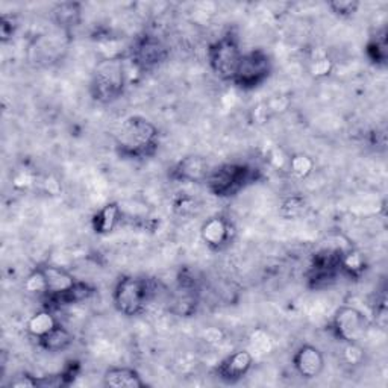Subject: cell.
Here are the masks:
<instances>
[{
    "label": "cell",
    "mask_w": 388,
    "mask_h": 388,
    "mask_svg": "<svg viewBox=\"0 0 388 388\" xmlns=\"http://www.w3.org/2000/svg\"><path fill=\"white\" fill-rule=\"evenodd\" d=\"M117 151L127 158H146L154 155L158 146V129L144 117L132 115L118 127L115 135Z\"/></svg>",
    "instance_id": "1"
},
{
    "label": "cell",
    "mask_w": 388,
    "mask_h": 388,
    "mask_svg": "<svg viewBox=\"0 0 388 388\" xmlns=\"http://www.w3.org/2000/svg\"><path fill=\"white\" fill-rule=\"evenodd\" d=\"M155 296L154 284L144 277L126 276L118 281L114 290V303L125 315L142 314Z\"/></svg>",
    "instance_id": "2"
},
{
    "label": "cell",
    "mask_w": 388,
    "mask_h": 388,
    "mask_svg": "<svg viewBox=\"0 0 388 388\" xmlns=\"http://www.w3.org/2000/svg\"><path fill=\"white\" fill-rule=\"evenodd\" d=\"M125 70L123 63L118 56L106 58L97 64L93 81L92 93L99 102H113L123 93Z\"/></svg>",
    "instance_id": "3"
},
{
    "label": "cell",
    "mask_w": 388,
    "mask_h": 388,
    "mask_svg": "<svg viewBox=\"0 0 388 388\" xmlns=\"http://www.w3.org/2000/svg\"><path fill=\"white\" fill-rule=\"evenodd\" d=\"M243 52L238 44L237 38L230 35H225L218 38L215 43H213L208 49V58H210V64L213 72L223 79V81H234V76L237 73L238 64L242 61Z\"/></svg>",
    "instance_id": "4"
},
{
    "label": "cell",
    "mask_w": 388,
    "mask_h": 388,
    "mask_svg": "<svg viewBox=\"0 0 388 388\" xmlns=\"http://www.w3.org/2000/svg\"><path fill=\"white\" fill-rule=\"evenodd\" d=\"M255 173L256 172L247 165L225 164L211 170L206 177V182L215 196L226 197L238 193L246 184L252 182Z\"/></svg>",
    "instance_id": "5"
},
{
    "label": "cell",
    "mask_w": 388,
    "mask_h": 388,
    "mask_svg": "<svg viewBox=\"0 0 388 388\" xmlns=\"http://www.w3.org/2000/svg\"><path fill=\"white\" fill-rule=\"evenodd\" d=\"M272 73V59L261 49L243 54L234 76V84L242 89H254L267 81Z\"/></svg>",
    "instance_id": "6"
},
{
    "label": "cell",
    "mask_w": 388,
    "mask_h": 388,
    "mask_svg": "<svg viewBox=\"0 0 388 388\" xmlns=\"http://www.w3.org/2000/svg\"><path fill=\"white\" fill-rule=\"evenodd\" d=\"M331 330L344 343H360L369 330V320L358 308L342 306L332 318Z\"/></svg>",
    "instance_id": "7"
},
{
    "label": "cell",
    "mask_w": 388,
    "mask_h": 388,
    "mask_svg": "<svg viewBox=\"0 0 388 388\" xmlns=\"http://www.w3.org/2000/svg\"><path fill=\"white\" fill-rule=\"evenodd\" d=\"M167 58V49L159 39L154 37H142L132 49V61L137 67L147 70L158 64H161Z\"/></svg>",
    "instance_id": "8"
},
{
    "label": "cell",
    "mask_w": 388,
    "mask_h": 388,
    "mask_svg": "<svg viewBox=\"0 0 388 388\" xmlns=\"http://www.w3.org/2000/svg\"><path fill=\"white\" fill-rule=\"evenodd\" d=\"M252 364L254 353L251 351H237L231 355H227L225 360L218 364L215 372L220 380L234 384L249 373V370L252 369Z\"/></svg>",
    "instance_id": "9"
},
{
    "label": "cell",
    "mask_w": 388,
    "mask_h": 388,
    "mask_svg": "<svg viewBox=\"0 0 388 388\" xmlns=\"http://www.w3.org/2000/svg\"><path fill=\"white\" fill-rule=\"evenodd\" d=\"M293 364L296 372L305 380H314L325 369V358L315 346L303 344L294 353Z\"/></svg>",
    "instance_id": "10"
},
{
    "label": "cell",
    "mask_w": 388,
    "mask_h": 388,
    "mask_svg": "<svg viewBox=\"0 0 388 388\" xmlns=\"http://www.w3.org/2000/svg\"><path fill=\"white\" fill-rule=\"evenodd\" d=\"M201 237L208 247L220 251L231 240V223L220 215L208 218L201 227Z\"/></svg>",
    "instance_id": "11"
},
{
    "label": "cell",
    "mask_w": 388,
    "mask_h": 388,
    "mask_svg": "<svg viewBox=\"0 0 388 388\" xmlns=\"http://www.w3.org/2000/svg\"><path fill=\"white\" fill-rule=\"evenodd\" d=\"M211 170H208V163L202 156L197 155H190L185 156L184 159L179 161L173 172L172 177L176 179V181H188V182H199L204 181V179L208 177Z\"/></svg>",
    "instance_id": "12"
},
{
    "label": "cell",
    "mask_w": 388,
    "mask_h": 388,
    "mask_svg": "<svg viewBox=\"0 0 388 388\" xmlns=\"http://www.w3.org/2000/svg\"><path fill=\"white\" fill-rule=\"evenodd\" d=\"M42 270L47 282V296H61L70 292L76 284L73 275L64 270L63 267L47 264L42 267Z\"/></svg>",
    "instance_id": "13"
},
{
    "label": "cell",
    "mask_w": 388,
    "mask_h": 388,
    "mask_svg": "<svg viewBox=\"0 0 388 388\" xmlns=\"http://www.w3.org/2000/svg\"><path fill=\"white\" fill-rule=\"evenodd\" d=\"M104 385L113 388H143L142 376L127 367H113L104 376Z\"/></svg>",
    "instance_id": "14"
},
{
    "label": "cell",
    "mask_w": 388,
    "mask_h": 388,
    "mask_svg": "<svg viewBox=\"0 0 388 388\" xmlns=\"http://www.w3.org/2000/svg\"><path fill=\"white\" fill-rule=\"evenodd\" d=\"M122 217L120 206L117 204H108L99 210L93 217V230L97 234H109L117 226Z\"/></svg>",
    "instance_id": "15"
},
{
    "label": "cell",
    "mask_w": 388,
    "mask_h": 388,
    "mask_svg": "<svg viewBox=\"0 0 388 388\" xmlns=\"http://www.w3.org/2000/svg\"><path fill=\"white\" fill-rule=\"evenodd\" d=\"M58 325L59 323L56 322L55 315L51 311L42 310V311L35 313L31 318H29L27 332L39 340V338H43L44 335H47L49 332L54 331Z\"/></svg>",
    "instance_id": "16"
},
{
    "label": "cell",
    "mask_w": 388,
    "mask_h": 388,
    "mask_svg": "<svg viewBox=\"0 0 388 388\" xmlns=\"http://www.w3.org/2000/svg\"><path fill=\"white\" fill-rule=\"evenodd\" d=\"M72 342H73L72 334L61 325H58L54 331H51L43 338H39V344H42L43 349L49 352H61L67 349V347L72 344Z\"/></svg>",
    "instance_id": "17"
},
{
    "label": "cell",
    "mask_w": 388,
    "mask_h": 388,
    "mask_svg": "<svg viewBox=\"0 0 388 388\" xmlns=\"http://www.w3.org/2000/svg\"><path fill=\"white\" fill-rule=\"evenodd\" d=\"M54 15L61 27H72L81 22V5L76 2H64L55 6Z\"/></svg>",
    "instance_id": "18"
},
{
    "label": "cell",
    "mask_w": 388,
    "mask_h": 388,
    "mask_svg": "<svg viewBox=\"0 0 388 388\" xmlns=\"http://www.w3.org/2000/svg\"><path fill=\"white\" fill-rule=\"evenodd\" d=\"M288 168H290V172L296 177L305 179L313 173L314 161L305 154H296V155L290 156V159H288Z\"/></svg>",
    "instance_id": "19"
},
{
    "label": "cell",
    "mask_w": 388,
    "mask_h": 388,
    "mask_svg": "<svg viewBox=\"0 0 388 388\" xmlns=\"http://www.w3.org/2000/svg\"><path fill=\"white\" fill-rule=\"evenodd\" d=\"M272 340L264 330H256L251 335V351L256 355H267L272 351Z\"/></svg>",
    "instance_id": "20"
},
{
    "label": "cell",
    "mask_w": 388,
    "mask_h": 388,
    "mask_svg": "<svg viewBox=\"0 0 388 388\" xmlns=\"http://www.w3.org/2000/svg\"><path fill=\"white\" fill-rule=\"evenodd\" d=\"M340 268H343L344 272L352 275H360L364 268V261L361 255L358 252H347L342 255V261H340Z\"/></svg>",
    "instance_id": "21"
},
{
    "label": "cell",
    "mask_w": 388,
    "mask_h": 388,
    "mask_svg": "<svg viewBox=\"0 0 388 388\" xmlns=\"http://www.w3.org/2000/svg\"><path fill=\"white\" fill-rule=\"evenodd\" d=\"M25 288L29 293H37V294H47V282L42 267L37 268L31 275L27 276L25 281Z\"/></svg>",
    "instance_id": "22"
},
{
    "label": "cell",
    "mask_w": 388,
    "mask_h": 388,
    "mask_svg": "<svg viewBox=\"0 0 388 388\" xmlns=\"http://www.w3.org/2000/svg\"><path fill=\"white\" fill-rule=\"evenodd\" d=\"M327 6H330L332 9V13L337 15L351 17L358 11L360 4L355 2V0H335V2L327 4Z\"/></svg>",
    "instance_id": "23"
},
{
    "label": "cell",
    "mask_w": 388,
    "mask_h": 388,
    "mask_svg": "<svg viewBox=\"0 0 388 388\" xmlns=\"http://www.w3.org/2000/svg\"><path fill=\"white\" fill-rule=\"evenodd\" d=\"M364 360V351L358 343H346L344 361L351 365L361 364Z\"/></svg>",
    "instance_id": "24"
},
{
    "label": "cell",
    "mask_w": 388,
    "mask_h": 388,
    "mask_svg": "<svg viewBox=\"0 0 388 388\" xmlns=\"http://www.w3.org/2000/svg\"><path fill=\"white\" fill-rule=\"evenodd\" d=\"M332 70V61L327 56L317 58L315 61L311 64V75L315 77H323L327 76Z\"/></svg>",
    "instance_id": "25"
},
{
    "label": "cell",
    "mask_w": 388,
    "mask_h": 388,
    "mask_svg": "<svg viewBox=\"0 0 388 388\" xmlns=\"http://www.w3.org/2000/svg\"><path fill=\"white\" fill-rule=\"evenodd\" d=\"M284 213L288 215V217H297L301 215L305 210V201L302 197H292L288 199V201L284 204L282 206Z\"/></svg>",
    "instance_id": "26"
},
{
    "label": "cell",
    "mask_w": 388,
    "mask_h": 388,
    "mask_svg": "<svg viewBox=\"0 0 388 388\" xmlns=\"http://www.w3.org/2000/svg\"><path fill=\"white\" fill-rule=\"evenodd\" d=\"M15 27H17L15 18L13 15L4 14L2 15V25H0V35H2L4 42H8V39L14 35Z\"/></svg>",
    "instance_id": "27"
},
{
    "label": "cell",
    "mask_w": 388,
    "mask_h": 388,
    "mask_svg": "<svg viewBox=\"0 0 388 388\" xmlns=\"http://www.w3.org/2000/svg\"><path fill=\"white\" fill-rule=\"evenodd\" d=\"M34 182H35V177L27 172H20L13 179V184L15 188H27L34 185Z\"/></svg>",
    "instance_id": "28"
},
{
    "label": "cell",
    "mask_w": 388,
    "mask_h": 388,
    "mask_svg": "<svg viewBox=\"0 0 388 388\" xmlns=\"http://www.w3.org/2000/svg\"><path fill=\"white\" fill-rule=\"evenodd\" d=\"M11 387H18V388L38 387V377L29 376V375H20L11 382Z\"/></svg>",
    "instance_id": "29"
},
{
    "label": "cell",
    "mask_w": 388,
    "mask_h": 388,
    "mask_svg": "<svg viewBox=\"0 0 388 388\" xmlns=\"http://www.w3.org/2000/svg\"><path fill=\"white\" fill-rule=\"evenodd\" d=\"M288 156L281 151V149H275V151L270 154V163L277 167V168H284L285 165L288 167Z\"/></svg>",
    "instance_id": "30"
},
{
    "label": "cell",
    "mask_w": 388,
    "mask_h": 388,
    "mask_svg": "<svg viewBox=\"0 0 388 388\" xmlns=\"http://www.w3.org/2000/svg\"><path fill=\"white\" fill-rule=\"evenodd\" d=\"M193 206H196V202L192 201V199H182V201H179V204H176V208H179L182 214H185L187 211H192Z\"/></svg>",
    "instance_id": "31"
}]
</instances>
